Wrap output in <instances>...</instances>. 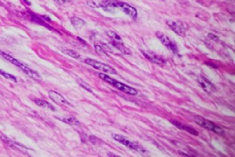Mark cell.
<instances>
[{"instance_id":"obj_1","label":"cell","mask_w":235,"mask_h":157,"mask_svg":"<svg viewBox=\"0 0 235 157\" xmlns=\"http://www.w3.org/2000/svg\"><path fill=\"white\" fill-rule=\"evenodd\" d=\"M0 56L3 57V58H4L5 60H7V62L11 63L12 64L16 65L17 67H18L22 72H24V73H25L28 76H30L31 78H32V79L36 80V81H41V76H40L37 72H35L34 70L30 68L26 64L20 62L19 60L14 58V57H12L11 55L7 54V53H6V52H1V51H0Z\"/></svg>"},{"instance_id":"obj_2","label":"cell","mask_w":235,"mask_h":157,"mask_svg":"<svg viewBox=\"0 0 235 157\" xmlns=\"http://www.w3.org/2000/svg\"><path fill=\"white\" fill-rule=\"evenodd\" d=\"M98 77H99V78H101L102 80H104L105 82H107V83L110 84L111 86H113L114 87H116L117 89H119V90H120V91H122V92L126 93V94H128V95L136 96V95L138 94V91H137L135 88L129 87V86H127V85L123 84V83H121V82H119V81H117V80L113 79L112 77H110V76L108 75V74H105L101 73V74H98Z\"/></svg>"},{"instance_id":"obj_3","label":"cell","mask_w":235,"mask_h":157,"mask_svg":"<svg viewBox=\"0 0 235 157\" xmlns=\"http://www.w3.org/2000/svg\"><path fill=\"white\" fill-rule=\"evenodd\" d=\"M194 121L197 124H199V126H201V127H203V128H205V129H207L209 131H214L215 133H218V134H223L224 133V131L220 127H219L217 125H215L213 122L209 121H208V120H206V119H204V118H202L200 116H195Z\"/></svg>"},{"instance_id":"obj_4","label":"cell","mask_w":235,"mask_h":157,"mask_svg":"<svg viewBox=\"0 0 235 157\" xmlns=\"http://www.w3.org/2000/svg\"><path fill=\"white\" fill-rule=\"evenodd\" d=\"M85 63L87 64H88L89 66L95 68L96 70H99L103 73H106V74H117V71L114 69L113 67L109 66L106 64H103V63H100V62H97L96 60H93V59H90V58H87L85 60Z\"/></svg>"},{"instance_id":"obj_5","label":"cell","mask_w":235,"mask_h":157,"mask_svg":"<svg viewBox=\"0 0 235 157\" xmlns=\"http://www.w3.org/2000/svg\"><path fill=\"white\" fill-rule=\"evenodd\" d=\"M112 137L116 140L117 141H119L120 143L125 145L126 147L129 148V149L135 150V151H137V152H145L144 149H143L139 143H137V142H135V141H132V140H128L127 138H125L124 136H122V135L114 133V134L112 135Z\"/></svg>"},{"instance_id":"obj_6","label":"cell","mask_w":235,"mask_h":157,"mask_svg":"<svg viewBox=\"0 0 235 157\" xmlns=\"http://www.w3.org/2000/svg\"><path fill=\"white\" fill-rule=\"evenodd\" d=\"M157 35V38L159 39V40L163 43V45L173 53L175 54H177L178 53V48H177V45L167 36V35L163 34V33H161V32H157L156 33Z\"/></svg>"},{"instance_id":"obj_7","label":"cell","mask_w":235,"mask_h":157,"mask_svg":"<svg viewBox=\"0 0 235 157\" xmlns=\"http://www.w3.org/2000/svg\"><path fill=\"white\" fill-rule=\"evenodd\" d=\"M166 24L175 33L178 34L181 37H184L186 35V29L184 27L183 22L175 20H166Z\"/></svg>"},{"instance_id":"obj_8","label":"cell","mask_w":235,"mask_h":157,"mask_svg":"<svg viewBox=\"0 0 235 157\" xmlns=\"http://www.w3.org/2000/svg\"><path fill=\"white\" fill-rule=\"evenodd\" d=\"M120 2L118 0H102L99 7L107 12H114L115 9L120 7Z\"/></svg>"},{"instance_id":"obj_9","label":"cell","mask_w":235,"mask_h":157,"mask_svg":"<svg viewBox=\"0 0 235 157\" xmlns=\"http://www.w3.org/2000/svg\"><path fill=\"white\" fill-rule=\"evenodd\" d=\"M49 97H50V98L55 102L56 104H59V105H63V106H71V104L61 95V94H59L58 92H55V91H53V90H51V91H49Z\"/></svg>"},{"instance_id":"obj_10","label":"cell","mask_w":235,"mask_h":157,"mask_svg":"<svg viewBox=\"0 0 235 157\" xmlns=\"http://www.w3.org/2000/svg\"><path fill=\"white\" fill-rule=\"evenodd\" d=\"M143 52V54L144 55L145 57L149 60V61H151L152 63H154V64H164V61H163V59L161 57V56H159V55H157L156 53H154V52H149V51H142Z\"/></svg>"},{"instance_id":"obj_11","label":"cell","mask_w":235,"mask_h":157,"mask_svg":"<svg viewBox=\"0 0 235 157\" xmlns=\"http://www.w3.org/2000/svg\"><path fill=\"white\" fill-rule=\"evenodd\" d=\"M119 8H120L129 17H132V18H135L137 17V10L133 7H131L130 5H129L127 3L120 2V7Z\"/></svg>"},{"instance_id":"obj_12","label":"cell","mask_w":235,"mask_h":157,"mask_svg":"<svg viewBox=\"0 0 235 157\" xmlns=\"http://www.w3.org/2000/svg\"><path fill=\"white\" fill-rule=\"evenodd\" d=\"M198 81H199V84L200 85V87H202L208 93H211V92H213V91L216 90L215 86L210 81H209L208 79H206L203 76H199Z\"/></svg>"},{"instance_id":"obj_13","label":"cell","mask_w":235,"mask_h":157,"mask_svg":"<svg viewBox=\"0 0 235 157\" xmlns=\"http://www.w3.org/2000/svg\"><path fill=\"white\" fill-rule=\"evenodd\" d=\"M172 123L174 124V125H176L177 128H179L181 130H185V131H188V132H190V133H192V134H194V135H198V131H196V130H194L193 128H190L189 126H186V125H183V124H181L178 121H172Z\"/></svg>"},{"instance_id":"obj_14","label":"cell","mask_w":235,"mask_h":157,"mask_svg":"<svg viewBox=\"0 0 235 157\" xmlns=\"http://www.w3.org/2000/svg\"><path fill=\"white\" fill-rule=\"evenodd\" d=\"M1 140H3L6 144H7L9 147H11V148H13V149H18V150H20V148H19V147H24V146H22V145H20V144L17 143L16 141H14V140H12L8 139L7 137L3 136V135H1Z\"/></svg>"},{"instance_id":"obj_15","label":"cell","mask_w":235,"mask_h":157,"mask_svg":"<svg viewBox=\"0 0 235 157\" xmlns=\"http://www.w3.org/2000/svg\"><path fill=\"white\" fill-rule=\"evenodd\" d=\"M35 103H36L38 106L41 107H44V108H48L50 110H53L54 111L55 107L52 104H50L49 102L45 101V100H42V99H34Z\"/></svg>"},{"instance_id":"obj_16","label":"cell","mask_w":235,"mask_h":157,"mask_svg":"<svg viewBox=\"0 0 235 157\" xmlns=\"http://www.w3.org/2000/svg\"><path fill=\"white\" fill-rule=\"evenodd\" d=\"M70 20H71V23H72L73 26L75 27V28H81V27L86 25V22L83 19H81V18L77 17H71Z\"/></svg>"},{"instance_id":"obj_17","label":"cell","mask_w":235,"mask_h":157,"mask_svg":"<svg viewBox=\"0 0 235 157\" xmlns=\"http://www.w3.org/2000/svg\"><path fill=\"white\" fill-rule=\"evenodd\" d=\"M58 120L62 121L65 122L67 124L73 125V126H80V122L78 121L75 118L73 117H67V118H58Z\"/></svg>"},{"instance_id":"obj_18","label":"cell","mask_w":235,"mask_h":157,"mask_svg":"<svg viewBox=\"0 0 235 157\" xmlns=\"http://www.w3.org/2000/svg\"><path fill=\"white\" fill-rule=\"evenodd\" d=\"M107 35H108L109 38L112 40V41H116V42L123 43V42H122L121 38H120V36L117 34L116 32H114V31H107Z\"/></svg>"},{"instance_id":"obj_19","label":"cell","mask_w":235,"mask_h":157,"mask_svg":"<svg viewBox=\"0 0 235 157\" xmlns=\"http://www.w3.org/2000/svg\"><path fill=\"white\" fill-rule=\"evenodd\" d=\"M0 75H2L5 78H7L8 80H11L12 82H15V83L18 81V79L14 75H12V74H8V73H7V72H5V71H3V70L1 69H0Z\"/></svg>"},{"instance_id":"obj_20","label":"cell","mask_w":235,"mask_h":157,"mask_svg":"<svg viewBox=\"0 0 235 157\" xmlns=\"http://www.w3.org/2000/svg\"><path fill=\"white\" fill-rule=\"evenodd\" d=\"M63 52H64L65 54H67V55L71 56L72 58H74V59H79V58L81 57V56H80V54H79L78 52H76L75 51H73V50L65 49V50H63Z\"/></svg>"},{"instance_id":"obj_21","label":"cell","mask_w":235,"mask_h":157,"mask_svg":"<svg viewBox=\"0 0 235 157\" xmlns=\"http://www.w3.org/2000/svg\"><path fill=\"white\" fill-rule=\"evenodd\" d=\"M77 83L81 86V87H83L84 89H86L87 91H89V92H92V88H91L85 81H83L82 79H77Z\"/></svg>"},{"instance_id":"obj_22","label":"cell","mask_w":235,"mask_h":157,"mask_svg":"<svg viewBox=\"0 0 235 157\" xmlns=\"http://www.w3.org/2000/svg\"><path fill=\"white\" fill-rule=\"evenodd\" d=\"M87 4H88V5L90 6L91 7H94V8H97V7H98V6H97V5H96V3H94L93 1H91V0H90V1H88V2H87Z\"/></svg>"},{"instance_id":"obj_23","label":"cell","mask_w":235,"mask_h":157,"mask_svg":"<svg viewBox=\"0 0 235 157\" xmlns=\"http://www.w3.org/2000/svg\"><path fill=\"white\" fill-rule=\"evenodd\" d=\"M56 3L60 4V5H63V4H65V3H68L70 2L71 0H54Z\"/></svg>"},{"instance_id":"obj_24","label":"cell","mask_w":235,"mask_h":157,"mask_svg":"<svg viewBox=\"0 0 235 157\" xmlns=\"http://www.w3.org/2000/svg\"><path fill=\"white\" fill-rule=\"evenodd\" d=\"M108 156H117V155H113V154H108Z\"/></svg>"},{"instance_id":"obj_25","label":"cell","mask_w":235,"mask_h":157,"mask_svg":"<svg viewBox=\"0 0 235 157\" xmlns=\"http://www.w3.org/2000/svg\"><path fill=\"white\" fill-rule=\"evenodd\" d=\"M24 1H25V3H27L28 5H31V3H29V2H28V0H24Z\"/></svg>"},{"instance_id":"obj_26","label":"cell","mask_w":235,"mask_h":157,"mask_svg":"<svg viewBox=\"0 0 235 157\" xmlns=\"http://www.w3.org/2000/svg\"><path fill=\"white\" fill-rule=\"evenodd\" d=\"M231 1H233V0H231Z\"/></svg>"}]
</instances>
